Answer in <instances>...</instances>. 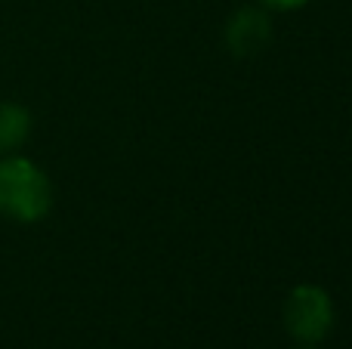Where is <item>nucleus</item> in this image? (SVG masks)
<instances>
[{
    "label": "nucleus",
    "mask_w": 352,
    "mask_h": 349,
    "mask_svg": "<svg viewBox=\"0 0 352 349\" xmlns=\"http://www.w3.org/2000/svg\"><path fill=\"white\" fill-rule=\"evenodd\" d=\"M53 207L50 177L22 155H0V216L12 223H37Z\"/></svg>",
    "instance_id": "obj_1"
},
{
    "label": "nucleus",
    "mask_w": 352,
    "mask_h": 349,
    "mask_svg": "<svg viewBox=\"0 0 352 349\" xmlns=\"http://www.w3.org/2000/svg\"><path fill=\"white\" fill-rule=\"evenodd\" d=\"M281 322H285V331L300 346H316L334 328V300L318 284H297L285 297Z\"/></svg>",
    "instance_id": "obj_2"
},
{
    "label": "nucleus",
    "mask_w": 352,
    "mask_h": 349,
    "mask_svg": "<svg viewBox=\"0 0 352 349\" xmlns=\"http://www.w3.org/2000/svg\"><path fill=\"white\" fill-rule=\"evenodd\" d=\"M223 41L235 59H254L272 41V19L266 6H241L229 16L223 28Z\"/></svg>",
    "instance_id": "obj_3"
},
{
    "label": "nucleus",
    "mask_w": 352,
    "mask_h": 349,
    "mask_svg": "<svg viewBox=\"0 0 352 349\" xmlns=\"http://www.w3.org/2000/svg\"><path fill=\"white\" fill-rule=\"evenodd\" d=\"M31 133V111L19 102H0V155H12Z\"/></svg>",
    "instance_id": "obj_4"
},
{
    "label": "nucleus",
    "mask_w": 352,
    "mask_h": 349,
    "mask_svg": "<svg viewBox=\"0 0 352 349\" xmlns=\"http://www.w3.org/2000/svg\"><path fill=\"white\" fill-rule=\"evenodd\" d=\"M260 6L266 10H278V12H294V10H303L309 0H256Z\"/></svg>",
    "instance_id": "obj_5"
},
{
    "label": "nucleus",
    "mask_w": 352,
    "mask_h": 349,
    "mask_svg": "<svg viewBox=\"0 0 352 349\" xmlns=\"http://www.w3.org/2000/svg\"><path fill=\"white\" fill-rule=\"evenodd\" d=\"M297 349H316V346H297Z\"/></svg>",
    "instance_id": "obj_6"
}]
</instances>
